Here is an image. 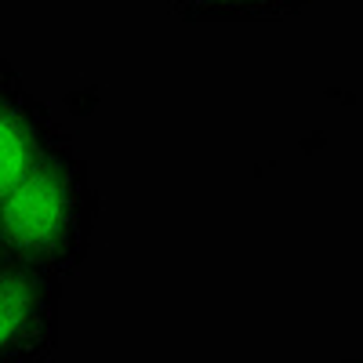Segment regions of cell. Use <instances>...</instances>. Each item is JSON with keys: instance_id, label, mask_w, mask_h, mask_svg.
Returning a JSON list of instances; mask_svg holds the SVG:
<instances>
[{"instance_id": "cell-1", "label": "cell", "mask_w": 363, "mask_h": 363, "mask_svg": "<svg viewBox=\"0 0 363 363\" xmlns=\"http://www.w3.org/2000/svg\"><path fill=\"white\" fill-rule=\"evenodd\" d=\"M99 222V189L69 135L0 196V258L66 280L84 265Z\"/></svg>"}, {"instance_id": "cell-2", "label": "cell", "mask_w": 363, "mask_h": 363, "mask_svg": "<svg viewBox=\"0 0 363 363\" xmlns=\"http://www.w3.org/2000/svg\"><path fill=\"white\" fill-rule=\"evenodd\" d=\"M62 338V280L0 258V363H48Z\"/></svg>"}, {"instance_id": "cell-3", "label": "cell", "mask_w": 363, "mask_h": 363, "mask_svg": "<svg viewBox=\"0 0 363 363\" xmlns=\"http://www.w3.org/2000/svg\"><path fill=\"white\" fill-rule=\"evenodd\" d=\"M62 135L48 102H40L22 84L18 69L0 58V196L22 182Z\"/></svg>"}, {"instance_id": "cell-4", "label": "cell", "mask_w": 363, "mask_h": 363, "mask_svg": "<svg viewBox=\"0 0 363 363\" xmlns=\"http://www.w3.org/2000/svg\"><path fill=\"white\" fill-rule=\"evenodd\" d=\"M313 0H171V15L189 26H244V22H284Z\"/></svg>"}, {"instance_id": "cell-5", "label": "cell", "mask_w": 363, "mask_h": 363, "mask_svg": "<svg viewBox=\"0 0 363 363\" xmlns=\"http://www.w3.org/2000/svg\"><path fill=\"white\" fill-rule=\"evenodd\" d=\"M345 363H359V359H356V356H352V359H345Z\"/></svg>"}]
</instances>
